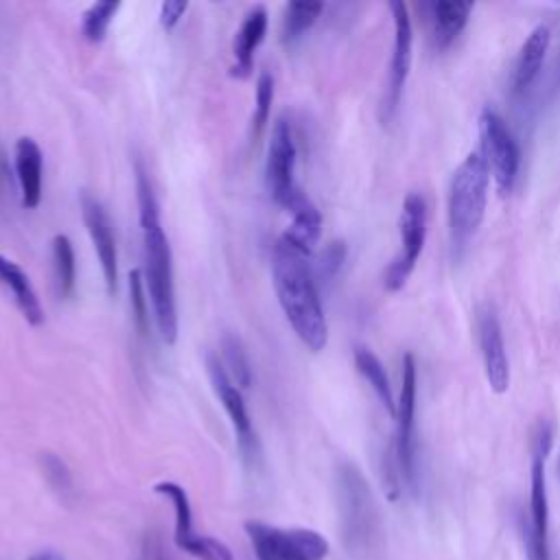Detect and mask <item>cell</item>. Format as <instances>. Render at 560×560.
I'll return each mask as SVG.
<instances>
[{
    "label": "cell",
    "mask_w": 560,
    "mask_h": 560,
    "mask_svg": "<svg viewBox=\"0 0 560 560\" xmlns=\"http://www.w3.org/2000/svg\"><path fill=\"white\" fill-rule=\"evenodd\" d=\"M118 7H120L118 2L107 0V2H94V4H90V7L85 9L83 22H81V31H83V35H85L88 42L98 44V42L105 39L107 28H109L112 18L116 15Z\"/></svg>",
    "instance_id": "26"
},
{
    "label": "cell",
    "mask_w": 560,
    "mask_h": 560,
    "mask_svg": "<svg viewBox=\"0 0 560 560\" xmlns=\"http://www.w3.org/2000/svg\"><path fill=\"white\" fill-rule=\"evenodd\" d=\"M549 44H551V33H549V28L545 24H538L525 37V42H523V46L518 50L516 63H514L512 85H514L516 94H523L536 81V77L540 74L545 57H547V50H549Z\"/></svg>",
    "instance_id": "18"
},
{
    "label": "cell",
    "mask_w": 560,
    "mask_h": 560,
    "mask_svg": "<svg viewBox=\"0 0 560 560\" xmlns=\"http://www.w3.org/2000/svg\"><path fill=\"white\" fill-rule=\"evenodd\" d=\"M186 9H188V2H184V0L162 2V4H160V24H162L166 31L173 28V26L184 18Z\"/></svg>",
    "instance_id": "31"
},
{
    "label": "cell",
    "mask_w": 560,
    "mask_h": 560,
    "mask_svg": "<svg viewBox=\"0 0 560 560\" xmlns=\"http://www.w3.org/2000/svg\"><path fill=\"white\" fill-rule=\"evenodd\" d=\"M81 208H83V221H85L88 234L94 243V249L101 262L107 293L114 295L118 289V254H116V241H114L107 210L98 199H94L88 192L81 195Z\"/></svg>",
    "instance_id": "15"
},
{
    "label": "cell",
    "mask_w": 560,
    "mask_h": 560,
    "mask_svg": "<svg viewBox=\"0 0 560 560\" xmlns=\"http://www.w3.org/2000/svg\"><path fill=\"white\" fill-rule=\"evenodd\" d=\"M324 11L322 2H289L282 18V42L300 39Z\"/></svg>",
    "instance_id": "24"
},
{
    "label": "cell",
    "mask_w": 560,
    "mask_h": 560,
    "mask_svg": "<svg viewBox=\"0 0 560 560\" xmlns=\"http://www.w3.org/2000/svg\"><path fill=\"white\" fill-rule=\"evenodd\" d=\"M472 13V2L438 0L429 4V22L433 39L440 48H446L468 24Z\"/></svg>",
    "instance_id": "21"
},
{
    "label": "cell",
    "mask_w": 560,
    "mask_h": 560,
    "mask_svg": "<svg viewBox=\"0 0 560 560\" xmlns=\"http://www.w3.org/2000/svg\"><path fill=\"white\" fill-rule=\"evenodd\" d=\"M0 282L11 291L24 319L31 326H39L44 322V308L39 304V298H37L26 271L20 265H15L13 260L4 258L2 254H0Z\"/></svg>",
    "instance_id": "19"
},
{
    "label": "cell",
    "mask_w": 560,
    "mask_h": 560,
    "mask_svg": "<svg viewBox=\"0 0 560 560\" xmlns=\"http://www.w3.org/2000/svg\"><path fill=\"white\" fill-rule=\"evenodd\" d=\"M295 155H298V149H295L291 125L284 116H278L271 129L265 175H267V188L271 199L284 210H289L302 195V190L295 186V179H293Z\"/></svg>",
    "instance_id": "9"
},
{
    "label": "cell",
    "mask_w": 560,
    "mask_h": 560,
    "mask_svg": "<svg viewBox=\"0 0 560 560\" xmlns=\"http://www.w3.org/2000/svg\"><path fill=\"white\" fill-rule=\"evenodd\" d=\"M389 11L394 18V44H392L389 72H387V85L383 96V120H392V116L400 105L402 90L411 68V46H413V28H411V15L407 4L400 0H394L389 2Z\"/></svg>",
    "instance_id": "11"
},
{
    "label": "cell",
    "mask_w": 560,
    "mask_h": 560,
    "mask_svg": "<svg viewBox=\"0 0 560 560\" xmlns=\"http://www.w3.org/2000/svg\"><path fill=\"white\" fill-rule=\"evenodd\" d=\"M271 280L293 332L311 352H319L328 341V326L317 282L308 267V256L282 236L271 249Z\"/></svg>",
    "instance_id": "2"
},
{
    "label": "cell",
    "mask_w": 560,
    "mask_h": 560,
    "mask_svg": "<svg viewBox=\"0 0 560 560\" xmlns=\"http://www.w3.org/2000/svg\"><path fill=\"white\" fill-rule=\"evenodd\" d=\"M158 494L166 497L175 510V545L199 560H234L225 542L212 536H199L192 529V510L188 492L175 481H160L153 488Z\"/></svg>",
    "instance_id": "10"
},
{
    "label": "cell",
    "mask_w": 560,
    "mask_h": 560,
    "mask_svg": "<svg viewBox=\"0 0 560 560\" xmlns=\"http://www.w3.org/2000/svg\"><path fill=\"white\" fill-rule=\"evenodd\" d=\"M136 197L138 219L144 249V284L153 306V317L160 337L171 346L177 339V304L173 282V256L171 245L160 221V206L153 195L149 175L142 164H136Z\"/></svg>",
    "instance_id": "1"
},
{
    "label": "cell",
    "mask_w": 560,
    "mask_h": 560,
    "mask_svg": "<svg viewBox=\"0 0 560 560\" xmlns=\"http://www.w3.org/2000/svg\"><path fill=\"white\" fill-rule=\"evenodd\" d=\"M337 488L346 549L352 553H365L376 525V510L370 486L361 470H357L352 464H343L337 472Z\"/></svg>",
    "instance_id": "4"
},
{
    "label": "cell",
    "mask_w": 560,
    "mask_h": 560,
    "mask_svg": "<svg viewBox=\"0 0 560 560\" xmlns=\"http://www.w3.org/2000/svg\"><path fill=\"white\" fill-rule=\"evenodd\" d=\"M208 372H210L212 387H214V392H217V396H219V400H221V405H223V409H225V413L232 422V429L236 433L241 451L245 453V457H256L258 440H256V433H254V427H252L241 387L234 385V381L225 372L223 363H219L212 357L208 359Z\"/></svg>",
    "instance_id": "14"
},
{
    "label": "cell",
    "mask_w": 560,
    "mask_h": 560,
    "mask_svg": "<svg viewBox=\"0 0 560 560\" xmlns=\"http://www.w3.org/2000/svg\"><path fill=\"white\" fill-rule=\"evenodd\" d=\"M490 171L481 151H470L455 168L448 186V230L453 249L459 254L479 230L488 203Z\"/></svg>",
    "instance_id": "3"
},
{
    "label": "cell",
    "mask_w": 560,
    "mask_h": 560,
    "mask_svg": "<svg viewBox=\"0 0 560 560\" xmlns=\"http://www.w3.org/2000/svg\"><path fill=\"white\" fill-rule=\"evenodd\" d=\"M140 560H166V558L162 556V549L158 542H149V547Z\"/></svg>",
    "instance_id": "34"
},
{
    "label": "cell",
    "mask_w": 560,
    "mask_h": 560,
    "mask_svg": "<svg viewBox=\"0 0 560 560\" xmlns=\"http://www.w3.org/2000/svg\"><path fill=\"white\" fill-rule=\"evenodd\" d=\"M477 341L481 350L483 372L490 389L494 394H505L510 387V359L501 332V322L492 304H481L477 308Z\"/></svg>",
    "instance_id": "13"
},
{
    "label": "cell",
    "mask_w": 560,
    "mask_h": 560,
    "mask_svg": "<svg viewBox=\"0 0 560 560\" xmlns=\"http://www.w3.org/2000/svg\"><path fill=\"white\" fill-rule=\"evenodd\" d=\"M221 348H223V361H225L223 368H228L225 372L230 374L234 385H238L243 389L249 387L252 385V365H249V359H247V352H245L241 339L234 335H225L221 341Z\"/></svg>",
    "instance_id": "25"
},
{
    "label": "cell",
    "mask_w": 560,
    "mask_h": 560,
    "mask_svg": "<svg viewBox=\"0 0 560 560\" xmlns=\"http://www.w3.org/2000/svg\"><path fill=\"white\" fill-rule=\"evenodd\" d=\"M129 298H131L129 302H131L136 326L144 335L149 330V293H147L144 276L140 269L129 271Z\"/></svg>",
    "instance_id": "28"
},
{
    "label": "cell",
    "mask_w": 560,
    "mask_h": 560,
    "mask_svg": "<svg viewBox=\"0 0 560 560\" xmlns=\"http://www.w3.org/2000/svg\"><path fill=\"white\" fill-rule=\"evenodd\" d=\"M479 140L481 155L488 164V171L501 195H508L516 182L521 151L508 127V122L490 107H483L479 114Z\"/></svg>",
    "instance_id": "7"
},
{
    "label": "cell",
    "mask_w": 560,
    "mask_h": 560,
    "mask_svg": "<svg viewBox=\"0 0 560 560\" xmlns=\"http://www.w3.org/2000/svg\"><path fill=\"white\" fill-rule=\"evenodd\" d=\"M52 267H55V284L61 298H68L74 291L77 265H74V249L66 234H57L52 238Z\"/></svg>",
    "instance_id": "23"
},
{
    "label": "cell",
    "mask_w": 560,
    "mask_h": 560,
    "mask_svg": "<svg viewBox=\"0 0 560 560\" xmlns=\"http://www.w3.org/2000/svg\"><path fill=\"white\" fill-rule=\"evenodd\" d=\"M549 446L551 431L547 424H540L534 438L529 470V523L523 527L529 560H549V501L545 481V457L549 453Z\"/></svg>",
    "instance_id": "6"
},
{
    "label": "cell",
    "mask_w": 560,
    "mask_h": 560,
    "mask_svg": "<svg viewBox=\"0 0 560 560\" xmlns=\"http://www.w3.org/2000/svg\"><path fill=\"white\" fill-rule=\"evenodd\" d=\"M289 212L293 214L291 225L284 230L282 238L289 241L293 247H298L300 252H304L306 256H311L313 247L319 241V232H322V214L315 208V203L302 192L298 197V201L289 208Z\"/></svg>",
    "instance_id": "20"
},
{
    "label": "cell",
    "mask_w": 560,
    "mask_h": 560,
    "mask_svg": "<svg viewBox=\"0 0 560 560\" xmlns=\"http://www.w3.org/2000/svg\"><path fill=\"white\" fill-rule=\"evenodd\" d=\"M245 532L258 560H324L328 556V540L315 529L247 521Z\"/></svg>",
    "instance_id": "5"
},
{
    "label": "cell",
    "mask_w": 560,
    "mask_h": 560,
    "mask_svg": "<svg viewBox=\"0 0 560 560\" xmlns=\"http://www.w3.org/2000/svg\"><path fill=\"white\" fill-rule=\"evenodd\" d=\"M26 560H66L59 551H52V549H46V551H37L33 556H28Z\"/></svg>",
    "instance_id": "33"
},
{
    "label": "cell",
    "mask_w": 560,
    "mask_h": 560,
    "mask_svg": "<svg viewBox=\"0 0 560 560\" xmlns=\"http://www.w3.org/2000/svg\"><path fill=\"white\" fill-rule=\"evenodd\" d=\"M416 359L413 354L402 357V372H400V394L396 402V438H394V455L400 470V477L411 486L416 477L413 466V418H416Z\"/></svg>",
    "instance_id": "12"
},
{
    "label": "cell",
    "mask_w": 560,
    "mask_h": 560,
    "mask_svg": "<svg viewBox=\"0 0 560 560\" xmlns=\"http://www.w3.org/2000/svg\"><path fill=\"white\" fill-rule=\"evenodd\" d=\"M7 184H9V166H7V158H4V151L0 147V197L7 195Z\"/></svg>",
    "instance_id": "32"
},
{
    "label": "cell",
    "mask_w": 560,
    "mask_h": 560,
    "mask_svg": "<svg viewBox=\"0 0 560 560\" xmlns=\"http://www.w3.org/2000/svg\"><path fill=\"white\" fill-rule=\"evenodd\" d=\"M265 33H267V9L262 4H256L245 13V18L236 31L234 48H232V52H234L232 77L245 79L252 74L254 52L260 46V42L265 39Z\"/></svg>",
    "instance_id": "17"
},
{
    "label": "cell",
    "mask_w": 560,
    "mask_h": 560,
    "mask_svg": "<svg viewBox=\"0 0 560 560\" xmlns=\"http://www.w3.org/2000/svg\"><path fill=\"white\" fill-rule=\"evenodd\" d=\"M398 230H400V252L398 256L387 265L383 284L387 291H400L411 276L422 247L427 238V203L424 197L416 190L407 192L398 219Z\"/></svg>",
    "instance_id": "8"
},
{
    "label": "cell",
    "mask_w": 560,
    "mask_h": 560,
    "mask_svg": "<svg viewBox=\"0 0 560 560\" xmlns=\"http://www.w3.org/2000/svg\"><path fill=\"white\" fill-rule=\"evenodd\" d=\"M271 103H273V77L269 72H260L256 81V105H254V116H252V133L258 138L269 120L271 114Z\"/></svg>",
    "instance_id": "27"
},
{
    "label": "cell",
    "mask_w": 560,
    "mask_h": 560,
    "mask_svg": "<svg viewBox=\"0 0 560 560\" xmlns=\"http://www.w3.org/2000/svg\"><path fill=\"white\" fill-rule=\"evenodd\" d=\"M15 179L20 186L22 206L33 210L42 201V168H44V155L39 144L31 136H22L15 142Z\"/></svg>",
    "instance_id": "16"
},
{
    "label": "cell",
    "mask_w": 560,
    "mask_h": 560,
    "mask_svg": "<svg viewBox=\"0 0 560 560\" xmlns=\"http://www.w3.org/2000/svg\"><path fill=\"white\" fill-rule=\"evenodd\" d=\"M354 365L361 372V376L370 383V387L374 389V394L381 400V405L394 416L396 413V402H394L392 385H389L387 372H385L383 363L378 361V357L370 348L357 346L354 348Z\"/></svg>",
    "instance_id": "22"
},
{
    "label": "cell",
    "mask_w": 560,
    "mask_h": 560,
    "mask_svg": "<svg viewBox=\"0 0 560 560\" xmlns=\"http://www.w3.org/2000/svg\"><path fill=\"white\" fill-rule=\"evenodd\" d=\"M346 254H348V247L343 241H330L324 245L319 258H317V267H315V273H317V280L328 284L337 278L341 265L346 262Z\"/></svg>",
    "instance_id": "29"
},
{
    "label": "cell",
    "mask_w": 560,
    "mask_h": 560,
    "mask_svg": "<svg viewBox=\"0 0 560 560\" xmlns=\"http://www.w3.org/2000/svg\"><path fill=\"white\" fill-rule=\"evenodd\" d=\"M42 466H44V475H46V479L50 481V486L63 497V494H68L70 490H72V477H70V470L66 468V464L57 457V455H52V453H46L44 457H42Z\"/></svg>",
    "instance_id": "30"
}]
</instances>
